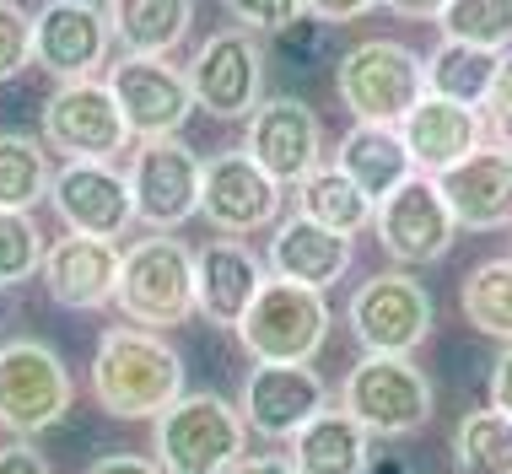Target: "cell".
<instances>
[{"label": "cell", "mask_w": 512, "mask_h": 474, "mask_svg": "<svg viewBox=\"0 0 512 474\" xmlns=\"http://www.w3.org/2000/svg\"><path fill=\"white\" fill-rule=\"evenodd\" d=\"M92 399L114 421H157L162 410H173L184 388V356L173 351L162 334L114 324L103 329L98 351H92Z\"/></svg>", "instance_id": "cell-1"}, {"label": "cell", "mask_w": 512, "mask_h": 474, "mask_svg": "<svg viewBox=\"0 0 512 474\" xmlns=\"http://www.w3.org/2000/svg\"><path fill=\"white\" fill-rule=\"evenodd\" d=\"M114 308L135 329H178L200 313L195 302V248L178 243L173 232H151L124 248V275Z\"/></svg>", "instance_id": "cell-2"}, {"label": "cell", "mask_w": 512, "mask_h": 474, "mask_svg": "<svg viewBox=\"0 0 512 474\" xmlns=\"http://www.w3.org/2000/svg\"><path fill=\"white\" fill-rule=\"evenodd\" d=\"M248 421L232 399L195 388L151 421V453L162 474H227L243 458Z\"/></svg>", "instance_id": "cell-3"}, {"label": "cell", "mask_w": 512, "mask_h": 474, "mask_svg": "<svg viewBox=\"0 0 512 474\" xmlns=\"http://www.w3.org/2000/svg\"><path fill=\"white\" fill-rule=\"evenodd\" d=\"M335 92L356 124L399 130L410 119V108L426 97V60L399 38H362L340 54Z\"/></svg>", "instance_id": "cell-4"}, {"label": "cell", "mask_w": 512, "mask_h": 474, "mask_svg": "<svg viewBox=\"0 0 512 474\" xmlns=\"http://www.w3.org/2000/svg\"><path fill=\"white\" fill-rule=\"evenodd\" d=\"M335 404L372 442H399V437L426 431L437 394H432V378L410 356H362L345 372Z\"/></svg>", "instance_id": "cell-5"}, {"label": "cell", "mask_w": 512, "mask_h": 474, "mask_svg": "<svg viewBox=\"0 0 512 474\" xmlns=\"http://www.w3.org/2000/svg\"><path fill=\"white\" fill-rule=\"evenodd\" d=\"M76 383L65 356L49 340H17L0 345V431H11L17 442H33L54 431L71 415Z\"/></svg>", "instance_id": "cell-6"}, {"label": "cell", "mask_w": 512, "mask_h": 474, "mask_svg": "<svg viewBox=\"0 0 512 474\" xmlns=\"http://www.w3.org/2000/svg\"><path fill=\"white\" fill-rule=\"evenodd\" d=\"M238 345L254 367H313V356L329 345V302L324 291L265 281L259 302L238 324Z\"/></svg>", "instance_id": "cell-7"}, {"label": "cell", "mask_w": 512, "mask_h": 474, "mask_svg": "<svg viewBox=\"0 0 512 474\" xmlns=\"http://www.w3.org/2000/svg\"><path fill=\"white\" fill-rule=\"evenodd\" d=\"M345 324H351L362 356H410L426 345L437 324L432 291L415 281L410 270H378L345 302Z\"/></svg>", "instance_id": "cell-8"}, {"label": "cell", "mask_w": 512, "mask_h": 474, "mask_svg": "<svg viewBox=\"0 0 512 474\" xmlns=\"http://www.w3.org/2000/svg\"><path fill=\"white\" fill-rule=\"evenodd\" d=\"M130 141L108 81H60L44 97V146L65 162H119Z\"/></svg>", "instance_id": "cell-9"}, {"label": "cell", "mask_w": 512, "mask_h": 474, "mask_svg": "<svg viewBox=\"0 0 512 474\" xmlns=\"http://www.w3.org/2000/svg\"><path fill=\"white\" fill-rule=\"evenodd\" d=\"M108 92H114L124 124L135 141H168L195 114V87L189 71H178L168 54H119L108 65Z\"/></svg>", "instance_id": "cell-10"}, {"label": "cell", "mask_w": 512, "mask_h": 474, "mask_svg": "<svg viewBox=\"0 0 512 474\" xmlns=\"http://www.w3.org/2000/svg\"><path fill=\"white\" fill-rule=\"evenodd\" d=\"M130 194H135V221L151 232H178L184 221L200 216L205 194V157L184 146L178 135L168 141H141L130 151Z\"/></svg>", "instance_id": "cell-11"}, {"label": "cell", "mask_w": 512, "mask_h": 474, "mask_svg": "<svg viewBox=\"0 0 512 474\" xmlns=\"http://www.w3.org/2000/svg\"><path fill=\"white\" fill-rule=\"evenodd\" d=\"M189 87H195V108L221 124L254 119V108L265 103V44L243 27H221L189 60Z\"/></svg>", "instance_id": "cell-12"}, {"label": "cell", "mask_w": 512, "mask_h": 474, "mask_svg": "<svg viewBox=\"0 0 512 474\" xmlns=\"http://www.w3.org/2000/svg\"><path fill=\"white\" fill-rule=\"evenodd\" d=\"M281 205L286 189L248 157V146H227L216 157H205V194H200V216L211 221L221 237H254L281 227Z\"/></svg>", "instance_id": "cell-13"}, {"label": "cell", "mask_w": 512, "mask_h": 474, "mask_svg": "<svg viewBox=\"0 0 512 474\" xmlns=\"http://www.w3.org/2000/svg\"><path fill=\"white\" fill-rule=\"evenodd\" d=\"M114 22L92 0H49L33 17V60L54 81H98L108 71Z\"/></svg>", "instance_id": "cell-14"}, {"label": "cell", "mask_w": 512, "mask_h": 474, "mask_svg": "<svg viewBox=\"0 0 512 474\" xmlns=\"http://www.w3.org/2000/svg\"><path fill=\"white\" fill-rule=\"evenodd\" d=\"M378 243L399 270L410 264H437L448 259L453 237H459V221H453L448 200H442V184L437 178H421L415 173L410 184H399L389 200L378 205Z\"/></svg>", "instance_id": "cell-15"}, {"label": "cell", "mask_w": 512, "mask_h": 474, "mask_svg": "<svg viewBox=\"0 0 512 474\" xmlns=\"http://www.w3.org/2000/svg\"><path fill=\"white\" fill-rule=\"evenodd\" d=\"M49 205L65 221V232L81 237H103L119 243L135 221V194H130V173H119L114 162H65L54 167L49 184Z\"/></svg>", "instance_id": "cell-16"}, {"label": "cell", "mask_w": 512, "mask_h": 474, "mask_svg": "<svg viewBox=\"0 0 512 474\" xmlns=\"http://www.w3.org/2000/svg\"><path fill=\"white\" fill-rule=\"evenodd\" d=\"M248 157H254L281 189H297L313 167H324V124H318L313 103L292 92H275L254 108L248 119Z\"/></svg>", "instance_id": "cell-17"}, {"label": "cell", "mask_w": 512, "mask_h": 474, "mask_svg": "<svg viewBox=\"0 0 512 474\" xmlns=\"http://www.w3.org/2000/svg\"><path fill=\"white\" fill-rule=\"evenodd\" d=\"M238 410L254 437L292 442L313 415L329 410V383L313 367H248Z\"/></svg>", "instance_id": "cell-18"}, {"label": "cell", "mask_w": 512, "mask_h": 474, "mask_svg": "<svg viewBox=\"0 0 512 474\" xmlns=\"http://www.w3.org/2000/svg\"><path fill=\"white\" fill-rule=\"evenodd\" d=\"M265 281H270V264L238 237H216L195 254V302H200V318L216 329L238 334Z\"/></svg>", "instance_id": "cell-19"}, {"label": "cell", "mask_w": 512, "mask_h": 474, "mask_svg": "<svg viewBox=\"0 0 512 474\" xmlns=\"http://www.w3.org/2000/svg\"><path fill=\"white\" fill-rule=\"evenodd\" d=\"M399 141H405L415 173L442 178V173H453L459 162H469L480 151V141H486V119H480V108H464V103H448V97L426 92L421 103L410 108V119L399 124Z\"/></svg>", "instance_id": "cell-20"}, {"label": "cell", "mask_w": 512, "mask_h": 474, "mask_svg": "<svg viewBox=\"0 0 512 474\" xmlns=\"http://www.w3.org/2000/svg\"><path fill=\"white\" fill-rule=\"evenodd\" d=\"M119 275H124L119 243L81 237V232H65L60 243H49L44 286H49V297L60 302V308H71V313L108 308V302L119 297Z\"/></svg>", "instance_id": "cell-21"}, {"label": "cell", "mask_w": 512, "mask_h": 474, "mask_svg": "<svg viewBox=\"0 0 512 474\" xmlns=\"http://www.w3.org/2000/svg\"><path fill=\"white\" fill-rule=\"evenodd\" d=\"M270 275L292 281L308 291H324L345 281V270L356 264V237H340L329 227H318L308 216H281V227L270 232Z\"/></svg>", "instance_id": "cell-22"}, {"label": "cell", "mask_w": 512, "mask_h": 474, "mask_svg": "<svg viewBox=\"0 0 512 474\" xmlns=\"http://www.w3.org/2000/svg\"><path fill=\"white\" fill-rule=\"evenodd\" d=\"M459 232H507L512 227V157L480 146L469 162L437 178Z\"/></svg>", "instance_id": "cell-23"}, {"label": "cell", "mask_w": 512, "mask_h": 474, "mask_svg": "<svg viewBox=\"0 0 512 474\" xmlns=\"http://www.w3.org/2000/svg\"><path fill=\"white\" fill-rule=\"evenodd\" d=\"M335 167L367 194L372 205H383L399 184L415 178L410 151H405V141H399V130H389V124H351V130L340 135V146H335Z\"/></svg>", "instance_id": "cell-24"}, {"label": "cell", "mask_w": 512, "mask_h": 474, "mask_svg": "<svg viewBox=\"0 0 512 474\" xmlns=\"http://www.w3.org/2000/svg\"><path fill=\"white\" fill-rule=\"evenodd\" d=\"M292 464L297 474H372V437L335 404L292 437Z\"/></svg>", "instance_id": "cell-25"}, {"label": "cell", "mask_w": 512, "mask_h": 474, "mask_svg": "<svg viewBox=\"0 0 512 474\" xmlns=\"http://www.w3.org/2000/svg\"><path fill=\"white\" fill-rule=\"evenodd\" d=\"M124 54H173L195 27V0H108Z\"/></svg>", "instance_id": "cell-26"}, {"label": "cell", "mask_w": 512, "mask_h": 474, "mask_svg": "<svg viewBox=\"0 0 512 474\" xmlns=\"http://www.w3.org/2000/svg\"><path fill=\"white\" fill-rule=\"evenodd\" d=\"M292 194H297V216H308V221H318V227H329L340 237H362L372 221H378V205H372L335 162L313 167Z\"/></svg>", "instance_id": "cell-27"}, {"label": "cell", "mask_w": 512, "mask_h": 474, "mask_svg": "<svg viewBox=\"0 0 512 474\" xmlns=\"http://www.w3.org/2000/svg\"><path fill=\"white\" fill-rule=\"evenodd\" d=\"M502 60L507 54H486V49H469V44H442L426 54V92L432 97H448V103H464V108H486V97L502 76Z\"/></svg>", "instance_id": "cell-28"}, {"label": "cell", "mask_w": 512, "mask_h": 474, "mask_svg": "<svg viewBox=\"0 0 512 474\" xmlns=\"http://www.w3.org/2000/svg\"><path fill=\"white\" fill-rule=\"evenodd\" d=\"M459 313L475 334H486L496 345H512V254L486 259L464 275L459 286Z\"/></svg>", "instance_id": "cell-29"}, {"label": "cell", "mask_w": 512, "mask_h": 474, "mask_svg": "<svg viewBox=\"0 0 512 474\" xmlns=\"http://www.w3.org/2000/svg\"><path fill=\"white\" fill-rule=\"evenodd\" d=\"M49 184V146L22 130H0V211H33L38 200H49Z\"/></svg>", "instance_id": "cell-30"}, {"label": "cell", "mask_w": 512, "mask_h": 474, "mask_svg": "<svg viewBox=\"0 0 512 474\" xmlns=\"http://www.w3.org/2000/svg\"><path fill=\"white\" fill-rule=\"evenodd\" d=\"M453 469L459 474H512V421L502 410H469L453 426Z\"/></svg>", "instance_id": "cell-31"}, {"label": "cell", "mask_w": 512, "mask_h": 474, "mask_svg": "<svg viewBox=\"0 0 512 474\" xmlns=\"http://www.w3.org/2000/svg\"><path fill=\"white\" fill-rule=\"evenodd\" d=\"M437 27L448 44L507 54L512 49V0H448Z\"/></svg>", "instance_id": "cell-32"}, {"label": "cell", "mask_w": 512, "mask_h": 474, "mask_svg": "<svg viewBox=\"0 0 512 474\" xmlns=\"http://www.w3.org/2000/svg\"><path fill=\"white\" fill-rule=\"evenodd\" d=\"M49 237L33 211H0V291H17L22 281L44 275Z\"/></svg>", "instance_id": "cell-33"}, {"label": "cell", "mask_w": 512, "mask_h": 474, "mask_svg": "<svg viewBox=\"0 0 512 474\" xmlns=\"http://www.w3.org/2000/svg\"><path fill=\"white\" fill-rule=\"evenodd\" d=\"M33 65V17L17 0H0V87Z\"/></svg>", "instance_id": "cell-34"}, {"label": "cell", "mask_w": 512, "mask_h": 474, "mask_svg": "<svg viewBox=\"0 0 512 474\" xmlns=\"http://www.w3.org/2000/svg\"><path fill=\"white\" fill-rule=\"evenodd\" d=\"M227 11H232V22L243 27V33H292V27L308 17V0H227Z\"/></svg>", "instance_id": "cell-35"}, {"label": "cell", "mask_w": 512, "mask_h": 474, "mask_svg": "<svg viewBox=\"0 0 512 474\" xmlns=\"http://www.w3.org/2000/svg\"><path fill=\"white\" fill-rule=\"evenodd\" d=\"M480 119H486V141L512 157V60H502V76H496V87L486 97V108H480Z\"/></svg>", "instance_id": "cell-36"}, {"label": "cell", "mask_w": 512, "mask_h": 474, "mask_svg": "<svg viewBox=\"0 0 512 474\" xmlns=\"http://www.w3.org/2000/svg\"><path fill=\"white\" fill-rule=\"evenodd\" d=\"M383 0H308V17L324 22V27H340V22H362L367 11H378Z\"/></svg>", "instance_id": "cell-37"}, {"label": "cell", "mask_w": 512, "mask_h": 474, "mask_svg": "<svg viewBox=\"0 0 512 474\" xmlns=\"http://www.w3.org/2000/svg\"><path fill=\"white\" fill-rule=\"evenodd\" d=\"M0 474H54V464L33 448V442H17V437H11L6 448H0Z\"/></svg>", "instance_id": "cell-38"}, {"label": "cell", "mask_w": 512, "mask_h": 474, "mask_svg": "<svg viewBox=\"0 0 512 474\" xmlns=\"http://www.w3.org/2000/svg\"><path fill=\"white\" fill-rule=\"evenodd\" d=\"M87 474H162L157 458H141V453H103L92 458Z\"/></svg>", "instance_id": "cell-39"}, {"label": "cell", "mask_w": 512, "mask_h": 474, "mask_svg": "<svg viewBox=\"0 0 512 474\" xmlns=\"http://www.w3.org/2000/svg\"><path fill=\"white\" fill-rule=\"evenodd\" d=\"M486 394H491V410H502L507 421H512V345H502V356H496Z\"/></svg>", "instance_id": "cell-40"}, {"label": "cell", "mask_w": 512, "mask_h": 474, "mask_svg": "<svg viewBox=\"0 0 512 474\" xmlns=\"http://www.w3.org/2000/svg\"><path fill=\"white\" fill-rule=\"evenodd\" d=\"M227 474H297V464L281 458V453H243Z\"/></svg>", "instance_id": "cell-41"}, {"label": "cell", "mask_w": 512, "mask_h": 474, "mask_svg": "<svg viewBox=\"0 0 512 474\" xmlns=\"http://www.w3.org/2000/svg\"><path fill=\"white\" fill-rule=\"evenodd\" d=\"M383 6H389L394 17H405V22H437L448 0H383Z\"/></svg>", "instance_id": "cell-42"}, {"label": "cell", "mask_w": 512, "mask_h": 474, "mask_svg": "<svg viewBox=\"0 0 512 474\" xmlns=\"http://www.w3.org/2000/svg\"><path fill=\"white\" fill-rule=\"evenodd\" d=\"M6 313H11V291H0V324H6Z\"/></svg>", "instance_id": "cell-43"}, {"label": "cell", "mask_w": 512, "mask_h": 474, "mask_svg": "<svg viewBox=\"0 0 512 474\" xmlns=\"http://www.w3.org/2000/svg\"><path fill=\"white\" fill-rule=\"evenodd\" d=\"M92 6H98V0H92Z\"/></svg>", "instance_id": "cell-44"}]
</instances>
